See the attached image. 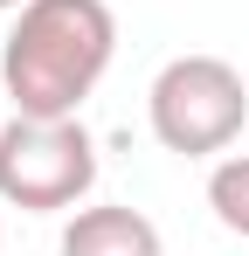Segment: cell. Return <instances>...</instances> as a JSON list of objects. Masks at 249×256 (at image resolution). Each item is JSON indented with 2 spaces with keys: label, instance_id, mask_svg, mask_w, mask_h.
<instances>
[{
  "label": "cell",
  "instance_id": "cell-2",
  "mask_svg": "<svg viewBox=\"0 0 249 256\" xmlns=\"http://www.w3.org/2000/svg\"><path fill=\"white\" fill-rule=\"evenodd\" d=\"M146 125L173 160H214L249 125V84L222 56H173L146 90Z\"/></svg>",
  "mask_w": 249,
  "mask_h": 256
},
{
  "label": "cell",
  "instance_id": "cell-3",
  "mask_svg": "<svg viewBox=\"0 0 249 256\" xmlns=\"http://www.w3.org/2000/svg\"><path fill=\"white\" fill-rule=\"evenodd\" d=\"M97 187V138L83 118H7L0 125V201L21 214H76Z\"/></svg>",
  "mask_w": 249,
  "mask_h": 256
},
{
  "label": "cell",
  "instance_id": "cell-4",
  "mask_svg": "<svg viewBox=\"0 0 249 256\" xmlns=\"http://www.w3.org/2000/svg\"><path fill=\"white\" fill-rule=\"evenodd\" d=\"M56 256H166V242H160V228H152V214L104 201V208H76L62 222Z\"/></svg>",
  "mask_w": 249,
  "mask_h": 256
},
{
  "label": "cell",
  "instance_id": "cell-5",
  "mask_svg": "<svg viewBox=\"0 0 249 256\" xmlns=\"http://www.w3.org/2000/svg\"><path fill=\"white\" fill-rule=\"evenodd\" d=\"M208 208L228 236L249 242V152H222L214 173H208Z\"/></svg>",
  "mask_w": 249,
  "mask_h": 256
},
{
  "label": "cell",
  "instance_id": "cell-6",
  "mask_svg": "<svg viewBox=\"0 0 249 256\" xmlns=\"http://www.w3.org/2000/svg\"><path fill=\"white\" fill-rule=\"evenodd\" d=\"M21 7H28V0H0V14H21Z\"/></svg>",
  "mask_w": 249,
  "mask_h": 256
},
{
  "label": "cell",
  "instance_id": "cell-1",
  "mask_svg": "<svg viewBox=\"0 0 249 256\" xmlns=\"http://www.w3.org/2000/svg\"><path fill=\"white\" fill-rule=\"evenodd\" d=\"M118 56V14L104 0H28L0 48V90L21 118H76Z\"/></svg>",
  "mask_w": 249,
  "mask_h": 256
}]
</instances>
